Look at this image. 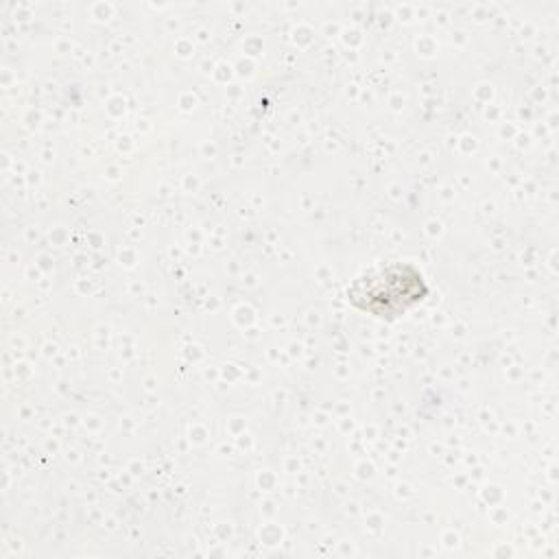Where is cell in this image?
<instances>
[{"instance_id":"6da1fadb","label":"cell","mask_w":559,"mask_h":559,"mask_svg":"<svg viewBox=\"0 0 559 559\" xmlns=\"http://www.w3.org/2000/svg\"><path fill=\"white\" fill-rule=\"evenodd\" d=\"M428 293L421 273L411 264H393L373 275L356 280L349 301L376 317H397Z\"/></svg>"}]
</instances>
